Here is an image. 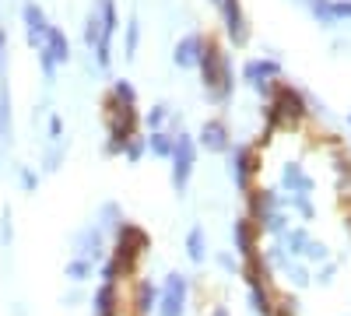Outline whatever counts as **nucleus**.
<instances>
[{"mask_svg":"<svg viewBox=\"0 0 351 316\" xmlns=\"http://www.w3.org/2000/svg\"><path fill=\"white\" fill-rule=\"evenodd\" d=\"M204 46H208V39H204V36H197V32L183 36L180 42H176V49H172V64H176V67H183V71H190V67H200Z\"/></svg>","mask_w":351,"mask_h":316,"instance_id":"39448f33","label":"nucleus"},{"mask_svg":"<svg viewBox=\"0 0 351 316\" xmlns=\"http://www.w3.org/2000/svg\"><path fill=\"white\" fill-rule=\"evenodd\" d=\"M197 145H200V148H208V151H215V155L228 151V148H232V141H228V127H225L221 120H208V123L200 127Z\"/></svg>","mask_w":351,"mask_h":316,"instance_id":"6e6552de","label":"nucleus"},{"mask_svg":"<svg viewBox=\"0 0 351 316\" xmlns=\"http://www.w3.org/2000/svg\"><path fill=\"white\" fill-rule=\"evenodd\" d=\"M172 190L176 193H186L190 176H193V165H197V141L190 134H176V145H172Z\"/></svg>","mask_w":351,"mask_h":316,"instance_id":"f03ea898","label":"nucleus"},{"mask_svg":"<svg viewBox=\"0 0 351 316\" xmlns=\"http://www.w3.org/2000/svg\"><path fill=\"white\" fill-rule=\"evenodd\" d=\"M200 71H204V84H208L211 102H225V99L232 95V88H236V71H232L228 53H225L218 42H208V46H204Z\"/></svg>","mask_w":351,"mask_h":316,"instance_id":"f257e3e1","label":"nucleus"},{"mask_svg":"<svg viewBox=\"0 0 351 316\" xmlns=\"http://www.w3.org/2000/svg\"><path fill=\"white\" fill-rule=\"evenodd\" d=\"M172 145H176V137L165 130H152V137H148V151L158 158H172Z\"/></svg>","mask_w":351,"mask_h":316,"instance_id":"aec40b11","label":"nucleus"},{"mask_svg":"<svg viewBox=\"0 0 351 316\" xmlns=\"http://www.w3.org/2000/svg\"><path fill=\"white\" fill-rule=\"evenodd\" d=\"M60 162H64V148H53V151L43 158V169H46V172H56V169H60Z\"/></svg>","mask_w":351,"mask_h":316,"instance_id":"2f4dec72","label":"nucleus"},{"mask_svg":"<svg viewBox=\"0 0 351 316\" xmlns=\"http://www.w3.org/2000/svg\"><path fill=\"white\" fill-rule=\"evenodd\" d=\"M137 42H141V25H137V18H130L127 21V60L137 53Z\"/></svg>","mask_w":351,"mask_h":316,"instance_id":"c756f323","label":"nucleus"},{"mask_svg":"<svg viewBox=\"0 0 351 316\" xmlns=\"http://www.w3.org/2000/svg\"><path fill=\"white\" fill-rule=\"evenodd\" d=\"M348 123H351V112H348Z\"/></svg>","mask_w":351,"mask_h":316,"instance_id":"37998d69","label":"nucleus"},{"mask_svg":"<svg viewBox=\"0 0 351 316\" xmlns=\"http://www.w3.org/2000/svg\"><path fill=\"white\" fill-rule=\"evenodd\" d=\"M218 264L225 271H239V264H236V256H232V253H218Z\"/></svg>","mask_w":351,"mask_h":316,"instance_id":"58836bf2","label":"nucleus"},{"mask_svg":"<svg viewBox=\"0 0 351 316\" xmlns=\"http://www.w3.org/2000/svg\"><path fill=\"white\" fill-rule=\"evenodd\" d=\"M0 243L11 246V211L4 208V221H0Z\"/></svg>","mask_w":351,"mask_h":316,"instance_id":"f704fd0d","label":"nucleus"},{"mask_svg":"<svg viewBox=\"0 0 351 316\" xmlns=\"http://www.w3.org/2000/svg\"><path fill=\"white\" fill-rule=\"evenodd\" d=\"M285 243H288V250H285V253L302 256V253H306V246H309V232H306V228H288V232H285Z\"/></svg>","mask_w":351,"mask_h":316,"instance_id":"412c9836","label":"nucleus"},{"mask_svg":"<svg viewBox=\"0 0 351 316\" xmlns=\"http://www.w3.org/2000/svg\"><path fill=\"white\" fill-rule=\"evenodd\" d=\"M250 200H253V221H263L267 215L278 211V193L274 190H250Z\"/></svg>","mask_w":351,"mask_h":316,"instance_id":"2eb2a0df","label":"nucleus"},{"mask_svg":"<svg viewBox=\"0 0 351 316\" xmlns=\"http://www.w3.org/2000/svg\"><path fill=\"white\" fill-rule=\"evenodd\" d=\"M186 256H190L193 264L208 260V243H204V228H200V225H193L190 236H186Z\"/></svg>","mask_w":351,"mask_h":316,"instance_id":"6ab92c4d","label":"nucleus"},{"mask_svg":"<svg viewBox=\"0 0 351 316\" xmlns=\"http://www.w3.org/2000/svg\"><path fill=\"white\" fill-rule=\"evenodd\" d=\"M18 176H21V186H25L28 193H32V190L39 186V176H36L32 169H25V165H21V169H18Z\"/></svg>","mask_w":351,"mask_h":316,"instance_id":"473e14b6","label":"nucleus"},{"mask_svg":"<svg viewBox=\"0 0 351 316\" xmlns=\"http://www.w3.org/2000/svg\"><path fill=\"white\" fill-rule=\"evenodd\" d=\"M221 8H225V28H228V36L243 42L246 39V25H243V8H239V0H221Z\"/></svg>","mask_w":351,"mask_h":316,"instance_id":"4468645a","label":"nucleus"},{"mask_svg":"<svg viewBox=\"0 0 351 316\" xmlns=\"http://www.w3.org/2000/svg\"><path fill=\"white\" fill-rule=\"evenodd\" d=\"M39 64H43V74H46V77L53 81V77H56V64H53V56H49V53H46L43 46H39Z\"/></svg>","mask_w":351,"mask_h":316,"instance_id":"72a5a7b5","label":"nucleus"},{"mask_svg":"<svg viewBox=\"0 0 351 316\" xmlns=\"http://www.w3.org/2000/svg\"><path fill=\"white\" fill-rule=\"evenodd\" d=\"M232 239H236V253L239 256H253V218H236L232 225Z\"/></svg>","mask_w":351,"mask_h":316,"instance_id":"dca6fc26","label":"nucleus"},{"mask_svg":"<svg viewBox=\"0 0 351 316\" xmlns=\"http://www.w3.org/2000/svg\"><path fill=\"white\" fill-rule=\"evenodd\" d=\"M291 204L299 208V215H302V218H313V204H309L306 197H295V200H291Z\"/></svg>","mask_w":351,"mask_h":316,"instance_id":"4c0bfd02","label":"nucleus"},{"mask_svg":"<svg viewBox=\"0 0 351 316\" xmlns=\"http://www.w3.org/2000/svg\"><path fill=\"white\" fill-rule=\"evenodd\" d=\"M313 14L324 25L344 21V18H351V0H313Z\"/></svg>","mask_w":351,"mask_h":316,"instance_id":"9b49d317","label":"nucleus"},{"mask_svg":"<svg viewBox=\"0 0 351 316\" xmlns=\"http://www.w3.org/2000/svg\"><path fill=\"white\" fill-rule=\"evenodd\" d=\"M250 306H253V313H256V316H274V309H271L267 295H263V284H253V289H250Z\"/></svg>","mask_w":351,"mask_h":316,"instance_id":"b1692460","label":"nucleus"},{"mask_svg":"<svg viewBox=\"0 0 351 316\" xmlns=\"http://www.w3.org/2000/svg\"><path fill=\"white\" fill-rule=\"evenodd\" d=\"M92 260H84V256H74V260H67V267H64V274L71 278V281H88L92 278Z\"/></svg>","mask_w":351,"mask_h":316,"instance_id":"4be33fe9","label":"nucleus"},{"mask_svg":"<svg viewBox=\"0 0 351 316\" xmlns=\"http://www.w3.org/2000/svg\"><path fill=\"white\" fill-rule=\"evenodd\" d=\"M281 183H285L288 190H295V197L313 193V180L306 176L302 165H295V162H288V165H285V176H281Z\"/></svg>","mask_w":351,"mask_h":316,"instance_id":"f3484780","label":"nucleus"},{"mask_svg":"<svg viewBox=\"0 0 351 316\" xmlns=\"http://www.w3.org/2000/svg\"><path fill=\"white\" fill-rule=\"evenodd\" d=\"M330 274H334V264H327L324 271H319V281H330Z\"/></svg>","mask_w":351,"mask_h":316,"instance_id":"ea45409f","label":"nucleus"},{"mask_svg":"<svg viewBox=\"0 0 351 316\" xmlns=\"http://www.w3.org/2000/svg\"><path fill=\"white\" fill-rule=\"evenodd\" d=\"M165 117H169V106H165V102H158V106H152V112H148V117H144V123H148L152 130H162Z\"/></svg>","mask_w":351,"mask_h":316,"instance_id":"c85d7f7f","label":"nucleus"},{"mask_svg":"<svg viewBox=\"0 0 351 316\" xmlns=\"http://www.w3.org/2000/svg\"><path fill=\"white\" fill-rule=\"evenodd\" d=\"M99 36H102V21H99V11H92V14H88V25H84V42L95 49Z\"/></svg>","mask_w":351,"mask_h":316,"instance_id":"a878e982","label":"nucleus"},{"mask_svg":"<svg viewBox=\"0 0 351 316\" xmlns=\"http://www.w3.org/2000/svg\"><path fill=\"white\" fill-rule=\"evenodd\" d=\"M77 250H81V256H84V260H102V228L99 225H92V228H84V232L77 236Z\"/></svg>","mask_w":351,"mask_h":316,"instance_id":"ddd939ff","label":"nucleus"},{"mask_svg":"<svg viewBox=\"0 0 351 316\" xmlns=\"http://www.w3.org/2000/svg\"><path fill=\"white\" fill-rule=\"evenodd\" d=\"M186 299H190V281L180 271H172V274H165L162 289H158V306L155 309H158V316H183Z\"/></svg>","mask_w":351,"mask_h":316,"instance_id":"7ed1b4c3","label":"nucleus"},{"mask_svg":"<svg viewBox=\"0 0 351 316\" xmlns=\"http://www.w3.org/2000/svg\"><path fill=\"white\" fill-rule=\"evenodd\" d=\"M25 32H28V46H43V39H46V32H49V18L43 14V8L39 4H25Z\"/></svg>","mask_w":351,"mask_h":316,"instance_id":"9d476101","label":"nucleus"},{"mask_svg":"<svg viewBox=\"0 0 351 316\" xmlns=\"http://www.w3.org/2000/svg\"><path fill=\"white\" fill-rule=\"evenodd\" d=\"M211 316H228V309H225V306H218V309H215Z\"/></svg>","mask_w":351,"mask_h":316,"instance_id":"79ce46f5","label":"nucleus"},{"mask_svg":"<svg viewBox=\"0 0 351 316\" xmlns=\"http://www.w3.org/2000/svg\"><path fill=\"white\" fill-rule=\"evenodd\" d=\"M60 137H64V120L49 117V141H60Z\"/></svg>","mask_w":351,"mask_h":316,"instance_id":"e433bc0d","label":"nucleus"},{"mask_svg":"<svg viewBox=\"0 0 351 316\" xmlns=\"http://www.w3.org/2000/svg\"><path fill=\"white\" fill-rule=\"evenodd\" d=\"M158 306V289H155V281H141L137 284V313L141 316H152Z\"/></svg>","mask_w":351,"mask_h":316,"instance_id":"a211bd4d","label":"nucleus"},{"mask_svg":"<svg viewBox=\"0 0 351 316\" xmlns=\"http://www.w3.org/2000/svg\"><path fill=\"white\" fill-rule=\"evenodd\" d=\"M4 46H8V36H4V28H0V56H4Z\"/></svg>","mask_w":351,"mask_h":316,"instance_id":"a19ab883","label":"nucleus"},{"mask_svg":"<svg viewBox=\"0 0 351 316\" xmlns=\"http://www.w3.org/2000/svg\"><path fill=\"white\" fill-rule=\"evenodd\" d=\"M302 256H309V260H327V256H330V250H327L324 243L309 239V246H306V253H302Z\"/></svg>","mask_w":351,"mask_h":316,"instance_id":"7c9ffc66","label":"nucleus"},{"mask_svg":"<svg viewBox=\"0 0 351 316\" xmlns=\"http://www.w3.org/2000/svg\"><path fill=\"white\" fill-rule=\"evenodd\" d=\"M281 74V64L278 60H250L243 67V77L253 84L260 95H267V77H278Z\"/></svg>","mask_w":351,"mask_h":316,"instance_id":"1a4fd4ad","label":"nucleus"},{"mask_svg":"<svg viewBox=\"0 0 351 316\" xmlns=\"http://www.w3.org/2000/svg\"><path fill=\"white\" fill-rule=\"evenodd\" d=\"M288 274H291V281H295L299 289H302V284H309V274H306V267H295V264H288Z\"/></svg>","mask_w":351,"mask_h":316,"instance_id":"c9c22d12","label":"nucleus"},{"mask_svg":"<svg viewBox=\"0 0 351 316\" xmlns=\"http://www.w3.org/2000/svg\"><path fill=\"white\" fill-rule=\"evenodd\" d=\"M302 95L295 92V88H288V84H281L278 88V95H274V106H271V120L278 123L281 117H288V120H299L302 117Z\"/></svg>","mask_w":351,"mask_h":316,"instance_id":"423d86ee","label":"nucleus"},{"mask_svg":"<svg viewBox=\"0 0 351 316\" xmlns=\"http://www.w3.org/2000/svg\"><path fill=\"white\" fill-rule=\"evenodd\" d=\"M144 151H148V141H144V137H130V141H127V148H123V155H127L130 165H137Z\"/></svg>","mask_w":351,"mask_h":316,"instance_id":"bb28decb","label":"nucleus"},{"mask_svg":"<svg viewBox=\"0 0 351 316\" xmlns=\"http://www.w3.org/2000/svg\"><path fill=\"white\" fill-rule=\"evenodd\" d=\"M95 11H99V21H102V36H99V46H95V60L106 71L109 60H112L109 46H112V36H116V25H120V21H116V4H112V0H99Z\"/></svg>","mask_w":351,"mask_h":316,"instance_id":"20e7f679","label":"nucleus"},{"mask_svg":"<svg viewBox=\"0 0 351 316\" xmlns=\"http://www.w3.org/2000/svg\"><path fill=\"white\" fill-rule=\"evenodd\" d=\"M11 134V95H8V84H0V141H8Z\"/></svg>","mask_w":351,"mask_h":316,"instance_id":"5701e85b","label":"nucleus"},{"mask_svg":"<svg viewBox=\"0 0 351 316\" xmlns=\"http://www.w3.org/2000/svg\"><path fill=\"white\" fill-rule=\"evenodd\" d=\"M43 49L53 56L56 67L71 60V42H67V36H64V28H56V25H49V32H46V39H43Z\"/></svg>","mask_w":351,"mask_h":316,"instance_id":"f8f14e48","label":"nucleus"},{"mask_svg":"<svg viewBox=\"0 0 351 316\" xmlns=\"http://www.w3.org/2000/svg\"><path fill=\"white\" fill-rule=\"evenodd\" d=\"M112 99L120 102V106H134V102H137L134 84H130V81H112Z\"/></svg>","mask_w":351,"mask_h":316,"instance_id":"393cba45","label":"nucleus"},{"mask_svg":"<svg viewBox=\"0 0 351 316\" xmlns=\"http://www.w3.org/2000/svg\"><path fill=\"white\" fill-rule=\"evenodd\" d=\"M228 155H232V180H236V186L239 190H250V180H253V172H256L253 151L246 145H239V148H228Z\"/></svg>","mask_w":351,"mask_h":316,"instance_id":"0eeeda50","label":"nucleus"},{"mask_svg":"<svg viewBox=\"0 0 351 316\" xmlns=\"http://www.w3.org/2000/svg\"><path fill=\"white\" fill-rule=\"evenodd\" d=\"M263 228H267V232H274V236H281V232H288V218L281 215V211H274V215H267L260 221Z\"/></svg>","mask_w":351,"mask_h":316,"instance_id":"cd10ccee","label":"nucleus"}]
</instances>
